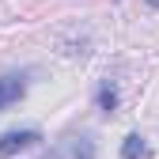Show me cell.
<instances>
[{
  "label": "cell",
  "mask_w": 159,
  "mask_h": 159,
  "mask_svg": "<svg viewBox=\"0 0 159 159\" xmlns=\"http://www.w3.org/2000/svg\"><path fill=\"white\" fill-rule=\"evenodd\" d=\"M27 95V76H0V110Z\"/></svg>",
  "instance_id": "2"
},
{
  "label": "cell",
  "mask_w": 159,
  "mask_h": 159,
  "mask_svg": "<svg viewBox=\"0 0 159 159\" xmlns=\"http://www.w3.org/2000/svg\"><path fill=\"white\" fill-rule=\"evenodd\" d=\"M76 159H95V144H91V140H80V148H76Z\"/></svg>",
  "instance_id": "5"
},
{
  "label": "cell",
  "mask_w": 159,
  "mask_h": 159,
  "mask_svg": "<svg viewBox=\"0 0 159 159\" xmlns=\"http://www.w3.org/2000/svg\"><path fill=\"white\" fill-rule=\"evenodd\" d=\"M38 140H42L38 129H11V133L0 136V159H11V155H19V152H27V148H34Z\"/></svg>",
  "instance_id": "1"
},
{
  "label": "cell",
  "mask_w": 159,
  "mask_h": 159,
  "mask_svg": "<svg viewBox=\"0 0 159 159\" xmlns=\"http://www.w3.org/2000/svg\"><path fill=\"white\" fill-rule=\"evenodd\" d=\"M144 155H148V144H144V136L129 133V136H125V144H121V159H144Z\"/></svg>",
  "instance_id": "3"
},
{
  "label": "cell",
  "mask_w": 159,
  "mask_h": 159,
  "mask_svg": "<svg viewBox=\"0 0 159 159\" xmlns=\"http://www.w3.org/2000/svg\"><path fill=\"white\" fill-rule=\"evenodd\" d=\"M98 110H102V114H114V110H117V91H114L110 84L98 87Z\"/></svg>",
  "instance_id": "4"
},
{
  "label": "cell",
  "mask_w": 159,
  "mask_h": 159,
  "mask_svg": "<svg viewBox=\"0 0 159 159\" xmlns=\"http://www.w3.org/2000/svg\"><path fill=\"white\" fill-rule=\"evenodd\" d=\"M148 4H152V8H159V0H148Z\"/></svg>",
  "instance_id": "6"
}]
</instances>
